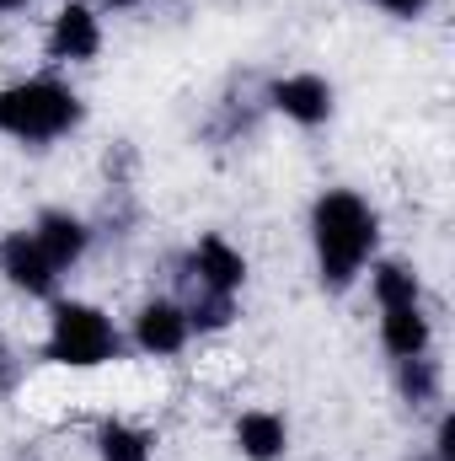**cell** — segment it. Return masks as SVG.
I'll use <instances>...</instances> for the list:
<instances>
[{
    "mask_svg": "<svg viewBox=\"0 0 455 461\" xmlns=\"http://www.w3.org/2000/svg\"><path fill=\"white\" fill-rule=\"evenodd\" d=\"M375 301L380 306H407L418 301V274L407 263H380L375 268Z\"/></svg>",
    "mask_w": 455,
    "mask_h": 461,
    "instance_id": "cell-14",
    "label": "cell"
},
{
    "mask_svg": "<svg viewBox=\"0 0 455 461\" xmlns=\"http://www.w3.org/2000/svg\"><path fill=\"white\" fill-rule=\"evenodd\" d=\"M397 386H402L407 408H429V402H440V365L429 354L397 359Z\"/></svg>",
    "mask_w": 455,
    "mask_h": 461,
    "instance_id": "cell-12",
    "label": "cell"
},
{
    "mask_svg": "<svg viewBox=\"0 0 455 461\" xmlns=\"http://www.w3.org/2000/svg\"><path fill=\"white\" fill-rule=\"evenodd\" d=\"M16 381H22V359L11 348H0V392H16Z\"/></svg>",
    "mask_w": 455,
    "mask_h": 461,
    "instance_id": "cell-17",
    "label": "cell"
},
{
    "mask_svg": "<svg viewBox=\"0 0 455 461\" xmlns=\"http://www.w3.org/2000/svg\"><path fill=\"white\" fill-rule=\"evenodd\" d=\"M434 461H455V419H440V440H434Z\"/></svg>",
    "mask_w": 455,
    "mask_h": 461,
    "instance_id": "cell-16",
    "label": "cell"
},
{
    "mask_svg": "<svg viewBox=\"0 0 455 461\" xmlns=\"http://www.w3.org/2000/svg\"><path fill=\"white\" fill-rule=\"evenodd\" d=\"M311 236H317V268L327 290H348L364 258L375 252V215L359 194L327 188L311 210Z\"/></svg>",
    "mask_w": 455,
    "mask_h": 461,
    "instance_id": "cell-1",
    "label": "cell"
},
{
    "mask_svg": "<svg viewBox=\"0 0 455 461\" xmlns=\"http://www.w3.org/2000/svg\"><path fill=\"white\" fill-rule=\"evenodd\" d=\"M108 5H118V11H129V5H139V0H108Z\"/></svg>",
    "mask_w": 455,
    "mask_h": 461,
    "instance_id": "cell-20",
    "label": "cell"
},
{
    "mask_svg": "<svg viewBox=\"0 0 455 461\" xmlns=\"http://www.w3.org/2000/svg\"><path fill=\"white\" fill-rule=\"evenodd\" d=\"M81 123V97L49 76L38 81H16L0 92V134L11 140H27V145H43V140H59Z\"/></svg>",
    "mask_w": 455,
    "mask_h": 461,
    "instance_id": "cell-2",
    "label": "cell"
},
{
    "mask_svg": "<svg viewBox=\"0 0 455 461\" xmlns=\"http://www.w3.org/2000/svg\"><path fill=\"white\" fill-rule=\"evenodd\" d=\"M0 274L16 290H27V295H54V285H59V268L43 258V247L32 241V230H16V236L0 241Z\"/></svg>",
    "mask_w": 455,
    "mask_h": 461,
    "instance_id": "cell-4",
    "label": "cell"
},
{
    "mask_svg": "<svg viewBox=\"0 0 455 461\" xmlns=\"http://www.w3.org/2000/svg\"><path fill=\"white\" fill-rule=\"evenodd\" d=\"M150 435L145 429H129V424H118V419H108L103 429H97V451H103V461H150Z\"/></svg>",
    "mask_w": 455,
    "mask_h": 461,
    "instance_id": "cell-13",
    "label": "cell"
},
{
    "mask_svg": "<svg viewBox=\"0 0 455 461\" xmlns=\"http://www.w3.org/2000/svg\"><path fill=\"white\" fill-rule=\"evenodd\" d=\"M236 446H241V456L246 461H279L284 456V446H290V429H284V419L279 413H241V424H236Z\"/></svg>",
    "mask_w": 455,
    "mask_h": 461,
    "instance_id": "cell-11",
    "label": "cell"
},
{
    "mask_svg": "<svg viewBox=\"0 0 455 461\" xmlns=\"http://www.w3.org/2000/svg\"><path fill=\"white\" fill-rule=\"evenodd\" d=\"M413 461H429V456H413Z\"/></svg>",
    "mask_w": 455,
    "mask_h": 461,
    "instance_id": "cell-21",
    "label": "cell"
},
{
    "mask_svg": "<svg viewBox=\"0 0 455 461\" xmlns=\"http://www.w3.org/2000/svg\"><path fill=\"white\" fill-rule=\"evenodd\" d=\"M22 5H27V0H0V11H22Z\"/></svg>",
    "mask_w": 455,
    "mask_h": 461,
    "instance_id": "cell-19",
    "label": "cell"
},
{
    "mask_svg": "<svg viewBox=\"0 0 455 461\" xmlns=\"http://www.w3.org/2000/svg\"><path fill=\"white\" fill-rule=\"evenodd\" d=\"M193 279H199V290H220V295H236L241 290V279H246V258L220 241V236H204L199 247H193Z\"/></svg>",
    "mask_w": 455,
    "mask_h": 461,
    "instance_id": "cell-7",
    "label": "cell"
},
{
    "mask_svg": "<svg viewBox=\"0 0 455 461\" xmlns=\"http://www.w3.org/2000/svg\"><path fill=\"white\" fill-rule=\"evenodd\" d=\"M380 5H386V11H391V16H407V22H413V16H424V11H429V0H380Z\"/></svg>",
    "mask_w": 455,
    "mask_h": 461,
    "instance_id": "cell-18",
    "label": "cell"
},
{
    "mask_svg": "<svg viewBox=\"0 0 455 461\" xmlns=\"http://www.w3.org/2000/svg\"><path fill=\"white\" fill-rule=\"evenodd\" d=\"M103 49V27H97V16L86 11V5H65L59 16H54V27H49V54L54 59H92Z\"/></svg>",
    "mask_w": 455,
    "mask_h": 461,
    "instance_id": "cell-9",
    "label": "cell"
},
{
    "mask_svg": "<svg viewBox=\"0 0 455 461\" xmlns=\"http://www.w3.org/2000/svg\"><path fill=\"white\" fill-rule=\"evenodd\" d=\"M188 312L183 306H172V301H150L139 317H134V344L145 348V354H177V348L188 344Z\"/></svg>",
    "mask_w": 455,
    "mask_h": 461,
    "instance_id": "cell-8",
    "label": "cell"
},
{
    "mask_svg": "<svg viewBox=\"0 0 455 461\" xmlns=\"http://www.w3.org/2000/svg\"><path fill=\"white\" fill-rule=\"evenodd\" d=\"M43 354H49L54 365L92 370V365H108L118 354V333L97 306L59 301V306H54V322H49V348H43Z\"/></svg>",
    "mask_w": 455,
    "mask_h": 461,
    "instance_id": "cell-3",
    "label": "cell"
},
{
    "mask_svg": "<svg viewBox=\"0 0 455 461\" xmlns=\"http://www.w3.org/2000/svg\"><path fill=\"white\" fill-rule=\"evenodd\" d=\"M268 103H273L284 118H295V123L317 129V123H327V118H333V86H327L322 76H284V81H273Z\"/></svg>",
    "mask_w": 455,
    "mask_h": 461,
    "instance_id": "cell-5",
    "label": "cell"
},
{
    "mask_svg": "<svg viewBox=\"0 0 455 461\" xmlns=\"http://www.w3.org/2000/svg\"><path fill=\"white\" fill-rule=\"evenodd\" d=\"M230 317H236V295H220V290H199L193 295V306H188V328H226Z\"/></svg>",
    "mask_w": 455,
    "mask_h": 461,
    "instance_id": "cell-15",
    "label": "cell"
},
{
    "mask_svg": "<svg viewBox=\"0 0 455 461\" xmlns=\"http://www.w3.org/2000/svg\"><path fill=\"white\" fill-rule=\"evenodd\" d=\"M380 344L391 348L397 359H413V354H429V317L418 301L407 306H380Z\"/></svg>",
    "mask_w": 455,
    "mask_h": 461,
    "instance_id": "cell-10",
    "label": "cell"
},
{
    "mask_svg": "<svg viewBox=\"0 0 455 461\" xmlns=\"http://www.w3.org/2000/svg\"><path fill=\"white\" fill-rule=\"evenodd\" d=\"M32 241H38V247H43V258L65 274L70 263H81V258H86L92 230H86V221H76L70 210H43V215H38V226H32Z\"/></svg>",
    "mask_w": 455,
    "mask_h": 461,
    "instance_id": "cell-6",
    "label": "cell"
}]
</instances>
